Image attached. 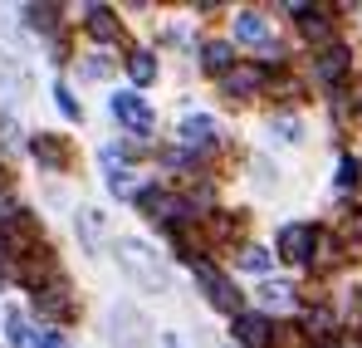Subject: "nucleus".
Instances as JSON below:
<instances>
[{"label": "nucleus", "mask_w": 362, "mask_h": 348, "mask_svg": "<svg viewBox=\"0 0 362 348\" xmlns=\"http://www.w3.org/2000/svg\"><path fill=\"white\" fill-rule=\"evenodd\" d=\"M303 329H308L313 339H323V334L333 329V314H328V309H308V314H303Z\"/></svg>", "instance_id": "18"}, {"label": "nucleus", "mask_w": 362, "mask_h": 348, "mask_svg": "<svg viewBox=\"0 0 362 348\" xmlns=\"http://www.w3.org/2000/svg\"><path fill=\"white\" fill-rule=\"evenodd\" d=\"M40 309H45V314H54V319H59V314H69V299H64V290H45V294H40Z\"/></svg>", "instance_id": "20"}, {"label": "nucleus", "mask_w": 362, "mask_h": 348, "mask_svg": "<svg viewBox=\"0 0 362 348\" xmlns=\"http://www.w3.org/2000/svg\"><path fill=\"white\" fill-rule=\"evenodd\" d=\"M274 128H279V133H284V137H289V142H294V137H299V123H294V118H279V123H274Z\"/></svg>", "instance_id": "26"}, {"label": "nucleus", "mask_w": 362, "mask_h": 348, "mask_svg": "<svg viewBox=\"0 0 362 348\" xmlns=\"http://www.w3.org/2000/svg\"><path fill=\"white\" fill-rule=\"evenodd\" d=\"M294 15H303V35L308 40H328V20H323V10H308V5H294Z\"/></svg>", "instance_id": "12"}, {"label": "nucleus", "mask_w": 362, "mask_h": 348, "mask_svg": "<svg viewBox=\"0 0 362 348\" xmlns=\"http://www.w3.org/2000/svg\"><path fill=\"white\" fill-rule=\"evenodd\" d=\"M313 245H318V231H313V226H284V231H279V255H284L289 265L313 260Z\"/></svg>", "instance_id": "3"}, {"label": "nucleus", "mask_w": 362, "mask_h": 348, "mask_svg": "<svg viewBox=\"0 0 362 348\" xmlns=\"http://www.w3.org/2000/svg\"><path fill=\"white\" fill-rule=\"evenodd\" d=\"M259 84H264V74H259L255 64H245V69H230V74H226V94H230V99H245V94H255Z\"/></svg>", "instance_id": "9"}, {"label": "nucleus", "mask_w": 362, "mask_h": 348, "mask_svg": "<svg viewBox=\"0 0 362 348\" xmlns=\"http://www.w3.org/2000/svg\"><path fill=\"white\" fill-rule=\"evenodd\" d=\"M259 304H264V309H294V290H289V285H274V280H269V285L259 290Z\"/></svg>", "instance_id": "15"}, {"label": "nucleus", "mask_w": 362, "mask_h": 348, "mask_svg": "<svg viewBox=\"0 0 362 348\" xmlns=\"http://www.w3.org/2000/svg\"><path fill=\"white\" fill-rule=\"evenodd\" d=\"M167 348H181V344H177V334H167Z\"/></svg>", "instance_id": "29"}, {"label": "nucleus", "mask_w": 362, "mask_h": 348, "mask_svg": "<svg viewBox=\"0 0 362 348\" xmlns=\"http://www.w3.org/2000/svg\"><path fill=\"white\" fill-rule=\"evenodd\" d=\"M343 348H362V344H358V339H348V344H343Z\"/></svg>", "instance_id": "30"}, {"label": "nucleus", "mask_w": 362, "mask_h": 348, "mask_svg": "<svg viewBox=\"0 0 362 348\" xmlns=\"http://www.w3.org/2000/svg\"><path fill=\"white\" fill-rule=\"evenodd\" d=\"M127 74H132V84H152L157 79V59L147 55V50H137V55L127 59Z\"/></svg>", "instance_id": "13"}, {"label": "nucleus", "mask_w": 362, "mask_h": 348, "mask_svg": "<svg viewBox=\"0 0 362 348\" xmlns=\"http://www.w3.org/2000/svg\"><path fill=\"white\" fill-rule=\"evenodd\" d=\"M40 348H69V344H64V334H45V344H40Z\"/></svg>", "instance_id": "28"}, {"label": "nucleus", "mask_w": 362, "mask_h": 348, "mask_svg": "<svg viewBox=\"0 0 362 348\" xmlns=\"http://www.w3.org/2000/svg\"><path fill=\"white\" fill-rule=\"evenodd\" d=\"M118 260H122V270H127L137 285H147V290H167V270L157 265V255H152L142 240H122Z\"/></svg>", "instance_id": "1"}, {"label": "nucleus", "mask_w": 362, "mask_h": 348, "mask_svg": "<svg viewBox=\"0 0 362 348\" xmlns=\"http://www.w3.org/2000/svg\"><path fill=\"white\" fill-rule=\"evenodd\" d=\"M201 64H206L211 74H230V64H235V59H230V45H226V40H211V45L201 50Z\"/></svg>", "instance_id": "10"}, {"label": "nucleus", "mask_w": 362, "mask_h": 348, "mask_svg": "<svg viewBox=\"0 0 362 348\" xmlns=\"http://www.w3.org/2000/svg\"><path fill=\"white\" fill-rule=\"evenodd\" d=\"M30 152H35L40 162H49V167H64V147L54 142V137H49V133H40V137L30 142Z\"/></svg>", "instance_id": "14"}, {"label": "nucleus", "mask_w": 362, "mask_h": 348, "mask_svg": "<svg viewBox=\"0 0 362 348\" xmlns=\"http://www.w3.org/2000/svg\"><path fill=\"white\" fill-rule=\"evenodd\" d=\"M54 99H59V108H64V118H83V108H78V103H74V99H69V89H54Z\"/></svg>", "instance_id": "23"}, {"label": "nucleus", "mask_w": 362, "mask_h": 348, "mask_svg": "<svg viewBox=\"0 0 362 348\" xmlns=\"http://www.w3.org/2000/svg\"><path fill=\"white\" fill-rule=\"evenodd\" d=\"M235 339L245 348H269L274 344V329H269L264 314H235Z\"/></svg>", "instance_id": "4"}, {"label": "nucleus", "mask_w": 362, "mask_h": 348, "mask_svg": "<svg viewBox=\"0 0 362 348\" xmlns=\"http://www.w3.org/2000/svg\"><path fill=\"white\" fill-rule=\"evenodd\" d=\"M191 265H196V280L206 285V294H211V304H216V309H226V314H235V309H240V290H235L216 265H206V260H191Z\"/></svg>", "instance_id": "2"}, {"label": "nucleus", "mask_w": 362, "mask_h": 348, "mask_svg": "<svg viewBox=\"0 0 362 348\" xmlns=\"http://www.w3.org/2000/svg\"><path fill=\"white\" fill-rule=\"evenodd\" d=\"M313 69H318V79H323V84H338V79L348 74V50H343V45H328V50L318 55Z\"/></svg>", "instance_id": "7"}, {"label": "nucleus", "mask_w": 362, "mask_h": 348, "mask_svg": "<svg viewBox=\"0 0 362 348\" xmlns=\"http://www.w3.org/2000/svg\"><path fill=\"white\" fill-rule=\"evenodd\" d=\"M15 137H20V133H15V123H10V118H0V147H5V152L15 147Z\"/></svg>", "instance_id": "24"}, {"label": "nucleus", "mask_w": 362, "mask_h": 348, "mask_svg": "<svg viewBox=\"0 0 362 348\" xmlns=\"http://www.w3.org/2000/svg\"><path fill=\"white\" fill-rule=\"evenodd\" d=\"M83 74H88V79H103V74H108V59H88Z\"/></svg>", "instance_id": "25"}, {"label": "nucleus", "mask_w": 362, "mask_h": 348, "mask_svg": "<svg viewBox=\"0 0 362 348\" xmlns=\"http://www.w3.org/2000/svg\"><path fill=\"white\" fill-rule=\"evenodd\" d=\"M78 231H83V245H98V235H103V216H98V211H83V216H78Z\"/></svg>", "instance_id": "19"}, {"label": "nucleus", "mask_w": 362, "mask_h": 348, "mask_svg": "<svg viewBox=\"0 0 362 348\" xmlns=\"http://www.w3.org/2000/svg\"><path fill=\"white\" fill-rule=\"evenodd\" d=\"M358 176H362L358 157H343V167H338V186H358Z\"/></svg>", "instance_id": "22"}, {"label": "nucleus", "mask_w": 362, "mask_h": 348, "mask_svg": "<svg viewBox=\"0 0 362 348\" xmlns=\"http://www.w3.org/2000/svg\"><path fill=\"white\" fill-rule=\"evenodd\" d=\"M216 118H206V113H191V118H181V128H177V137L186 142V147H211L216 142Z\"/></svg>", "instance_id": "6"}, {"label": "nucleus", "mask_w": 362, "mask_h": 348, "mask_svg": "<svg viewBox=\"0 0 362 348\" xmlns=\"http://www.w3.org/2000/svg\"><path fill=\"white\" fill-rule=\"evenodd\" d=\"M108 186H113V196H142V191H137V181H132V172H113L108 176Z\"/></svg>", "instance_id": "21"}, {"label": "nucleus", "mask_w": 362, "mask_h": 348, "mask_svg": "<svg viewBox=\"0 0 362 348\" xmlns=\"http://www.w3.org/2000/svg\"><path fill=\"white\" fill-rule=\"evenodd\" d=\"M235 40H245V45H269V25H264V15H255V10L235 15Z\"/></svg>", "instance_id": "8"}, {"label": "nucleus", "mask_w": 362, "mask_h": 348, "mask_svg": "<svg viewBox=\"0 0 362 348\" xmlns=\"http://www.w3.org/2000/svg\"><path fill=\"white\" fill-rule=\"evenodd\" d=\"M10 221H15V201H10V196H0V226H10Z\"/></svg>", "instance_id": "27"}, {"label": "nucleus", "mask_w": 362, "mask_h": 348, "mask_svg": "<svg viewBox=\"0 0 362 348\" xmlns=\"http://www.w3.org/2000/svg\"><path fill=\"white\" fill-rule=\"evenodd\" d=\"M274 260H269V250H259V245H245L240 250V270H255V275H264Z\"/></svg>", "instance_id": "17"}, {"label": "nucleus", "mask_w": 362, "mask_h": 348, "mask_svg": "<svg viewBox=\"0 0 362 348\" xmlns=\"http://www.w3.org/2000/svg\"><path fill=\"white\" fill-rule=\"evenodd\" d=\"M54 15H59V5H30L25 10V25L30 30H54Z\"/></svg>", "instance_id": "16"}, {"label": "nucleus", "mask_w": 362, "mask_h": 348, "mask_svg": "<svg viewBox=\"0 0 362 348\" xmlns=\"http://www.w3.org/2000/svg\"><path fill=\"white\" fill-rule=\"evenodd\" d=\"M88 35H93V40H118V20H113V10L93 5V10H88Z\"/></svg>", "instance_id": "11"}, {"label": "nucleus", "mask_w": 362, "mask_h": 348, "mask_svg": "<svg viewBox=\"0 0 362 348\" xmlns=\"http://www.w3.org/2000/svg\"><path fill=\"white\" fill-rule=\"evenodd\" d=\"M113 118L127 123V128H137V133H147V128H152V108H147L137 94H113Z\"/></svg>", "instance_id": "5"}]
</instances>
